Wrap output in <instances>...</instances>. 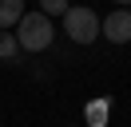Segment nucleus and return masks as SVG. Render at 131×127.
Returning <instances> with one entry per match:
<instances>
[{
  "mask_svg": "<svg viewBox=\"0 0 131 127\" xmlns=\"http://www.w3.org/2000/svg\"><path fill=\"white\" fill-rule=\"evenodd\" d=\"M12 36H16L20 52H44V48H52V40H56V24H52L48 16H40V12H24Z\"/></svg>",
  "mask_w": 131,
  "mask_h": 127,
  "instance_id": "obj_1",
  "label": "nucleus"
},
{
  "mask_svg": "<svg viewBox=\"0 0 131 127\" xmlns=\"http://www.w3.org/2000/svg\"><path fill=\"white\" fill-rule=\"evenodd\" d=\"M64 32H68V40H75V44H95L99 40V16L91 12L88 4H72L64 12Z\"/></svg>",
  "mask_w": 131,
  "mask_h": 127,
  "instance_id": "obj_2",
  "label": "nucleus"
},
{
  "mask_svg": "<svg viewBox=\"0 0 131 127\" xmlns=\"http://www.w3.org/2000/svg\"><path fill=\"white\" fill-rule=\"evenodd\" d=\"M99 36L111 44H131V8H115L107 20H99Z\"/></svg>",
  "mask_w": 131,
  "mask_h": 127,
  "instance_id": "obj_3",
  "label": "nucleus"
},
{
  "mask_svg": "<svg viewBox=\"0 0 131 127\" xmlns=\"http://www.w3.org/2000/svg\"><path fill=\"white\" fill-rule=\"evenodd\" d=\"M24 16V0H0V32H8Z\"/></svg>",
  "mask_w": 131,
  "mask_h": 127,
  "instance_id": "obj_4",
  "label": "nucleus"
},
{
  "mask_svg": "<svg viewBox=\"0 0 131 127\" xmlns=\"http://www.w3.org/2000/svg\"><path fill=\"white\" fill-rule=\"evenodd\" d=\"M0 60H20V44H16V36L12 32H0Z\"/></svg>",
  "mask_w": 131,
  "mask_h": 127,
  "instance_id": "obj_5",
  "label": "nucleus"
},
{
  "mask_svg": "<svg viewBox=\"0 0 131 127\" xmlns=\"http://www.w3.org/2000/svg\"><path fill=\"white\" fill-rule=\"evenodd\" d=\"M107 123V99H95L88 107V127H103Z\"/></svg>",
  "mask_w": 131,
  "mask_h": 127,
  "instance_id": "obj_6",
  "label": "nucleus"
},
{
  "mask_svg": "<svg viewBox=\"0 0 131 127\" xmlns=\"http://www.w3.org/2000/svg\"><path fill=\"white\" fill-rule=\"evenodd\" d=\"M68 8H72L68 0H40V16H48V20H52V16H60V20H64Z\"/></svg>",
  "mask_w": 131,
  "mask_h": 127,
  "instance_id": "obj_7",
  "label": "nucleus"
},
{
  "mask_svg": "<svg viewBox=\"0 0 131 127\" xmlns=\"http://www.w3.org/2000/svg\"><path fill=\"white\" fill-rule=\"evenodd\" d=\"M115 4H123V8H131V0H115Z\"/></svg>",
  "mask_w": 131,
  "mask_h": 127,
  "instance_id": "obj_8",
  "label": "nucleus"
}]
</instances>
